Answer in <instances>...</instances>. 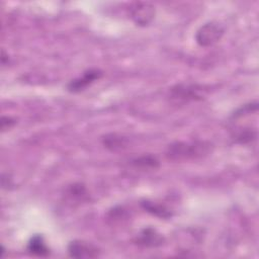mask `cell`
Returning <instances> with one entry per match:
<instances>
[{
    "mask_svg": "<svg viewBox=\"0 0 259 259\" xmlns=\"http://www.w3.org/2000/svg\"><path fill=\"white\" fill-rule=\"evenodd\" d=\"M103 76V72L99 69H89L83 73L82 76L71 80L67 85V90L71 93H78L85 90L95 81Z\"/></svg>",
    "mask_w": 259,
    "mask_h": 259,
    "instance_id": "7",
    "label": "cell"
},
{
    "mask_svg": "<svg viewBox=\"0 0 259 259\" xmlns=\"http://www.w3.org/2000/svg\"><path fill=\"white\" fill-rule=\"evenodd\" d=\"M66 197L70 202H83L88 199V192L86 187L81 183H73L69 185L65 192Z\"/></svg>",
    "mask_w": 259,
    "mask_h": 259,
    "instance_id": "10",
    "label": "cell"
},
{
    "mask_svg": "<svg viewBox=\"0 0 259 259\" xmlns=\"http://www.w3.org/2000/svg\"><path fill=\"white\" fill-rule=\"evenodd\" d=\"M258 109V103L255 102H250L248 104H244L241 107H239L232 115V118H239L246 116L248 114H251L253 112H256Z\"/></svg>",
    "mask_w": 259,
    "mask_h": 259,
    "instance_id": "14",
    "label": "cell"
},
{
    "mask_svg": "<svg viewBox=\"0 0 259 259\" xmlns=\"http://www.w3.org/2000/svg\"><path fill=\"white\" fill-rule=\"evenodd\" d=\"M211 144L205 141L175 142L168 146L166 157L176 162L196 160L207 156L211 152Z\"/></svg>",
    "mask_w": 259,
    "mask_h": 259,
    "instance_id": "1",
    "label": "cell"
},
{
    "mask_svg": "<svg viewBox=\"0 0 259 259\" xmlns=\"http://www.w3.org/2000/svg\"><path fill=\"white\" fill-rule=\"evenodd\" d=\"M225 33L224 26L217 21H208L202 24L195 33V41L202 48H208L221 40Z\"/></svg>",
    "mask_w": 259,
    "mask_h": 259,
    "instance_id": "2",
    "label": "cell"
},
{
    "mask_svg": "<svg viewBox=\"0 0 259 259\" xmlns=\"http://www.w3.org/2000/svg\"><path fill=\"white\" fill-rule=\"evenodd\" d=\"M6 60L7 61H9V58H8V55H6V53L2 50V56H1V64L4 66V65H6Z\"/></svg>",
    "mask_w": 259,
    "mask_h": 259,
    "instance_id": "16",
    "label": "cell"
},
{
    "mask_svg": "<svg viewBox=\"0 0 259 259\" xmlns=\"http://www.w3.org/2000/svg\"><path fill=\"white\" fill-rule=\"evenodd\" d=\"M16 124V119L11 116H2L1 117V132L4 133L12 128Z\"/></svg>",
    "mask_w": 259,
    "mask_h": 259,
    "instance_id": "15",
    "label": "cell"
},
{
    "mask_svg": "<svg viewBox=\"0 0 259 259\" xmlns=\"http://www.w3.org/2000/svg\"><path fill=\"white\" fill-rule=\"evenodd\" d=\"M0 256L1 257H3L4 256V253H5V248H4V246L3 245H1V247H0Z\"/></svg>",
    "mask_w": 259,
    "mask_h": 259,
    "instance_id": "17",
    "label": "cell"
},
{
    "mask_svg": "<svg viewBox=\"0 0 259 259\" xmlns=\"http://www.w3.org/2000/svg\"><path fill=\"white\" fill-rule=\"evenodd\" d=\"M67 251L70 257L79 259L96 258L100 255V249L97 246L83 240L71 241L67 247Z\"/></svg>",
    "mask_w": 259,
    "mask_h": 259,
    "instance_id": "5",
    "label": "cell"
},
{
    "mask_svg": "<svg viewBox=\"0 0 259 259\" xmlns=\"http://www.w3.org/2000/svg\"><path fill=\"white\" fill-rule=\"evenodd\" d=\"M131 19L139 26H148L156 15L155 6L149 2H133L127 8Z\"/></svg>",
    "mask_w": 259,
    "mask_h": 259,
    "instance_id": "3",
    "label": "cell"
},
{
    "mask_svg": "<svg viewBox=\"0 0 259 259\" xmlns=\"http://www.w3.org/2000/svg\"><path fill=\"white\" fill-rule=\"evenodd\" d=\"M134 243L144 248H158L164 245L165 238L152 227L144 228L134 239Z\"/></svg>",
    "mask_w": 259,
    "mask_h": 259,
    "instance_id": "6",
    "label": "cell"
},
{
    "mask_svg": "<svg viewBox=\"0 0 259 259\" xmlns=\"http://www.w3.org/2000/svg\"><path fill=\"white\" fill-rule=\"evenodd\" d=\"M27 251L38 257H47L50 254V249L47 246L44 237L41 235H33L27 243Z\"/></svg>",
    "mask_w": 259,
    "mask_h": 259,
    "instance_id": "9",
    "label": "cell"
},
{
    "mask_svg": "<svg viewBox=\"0 0 259 259\" xmlns=\"http://www.w3.org/2000/svg\"><path fill=\"white\" fill-rule=\"evenodd\" d=\"M257 138V131L256 130H252L250 127H243L241 130H238L234 133L233 135V139L236 143L238 144H249L251 142H253L254 140H256Z\"/></svg>",
    "mask_w": 259,
    "mask_h": 259,
    "instance_id": "13",
    "label": "cell"
},
{
    "mask_svg": "<svg viewBox=\"0 0 259 259\" xmlns=\"http://www.w3.org/2000/svg\"><path fill=\"white\" fill-rule=\"evenodd\" d=\"M102 143L110 151H118L126 148L128 141L125 137L118 136L116 134H109L103 137Z\"/></svg>",
    "mask_w": 259,
    "mask_h": 259,
    "instance_id": "11",
    "label": "cell"
},
{
    "mask_svg": "<svg viewBox=\"0 0 259 259\" xmlns=\"http://www.w3.org/2000/svg\"><path fill=\"white\" fill-rule=\"evenodd\" d=\"M207 92L208 89L204 85L198 84H179L170 90L171 97L179 101L201 100Z\"/></svg>",
    "mask_w": 259,
    "mask_h": 259,
    "instance_id": "4",
    "label": "cell"
},
{
    "mask_svg": "<svg viewBox=\"0 0 259 259\" xmlns=\"http://www.w3.org/2000/svg\"><path fill=\"white\" fill-rule=\"evenodd\" d=\"M132 165L142 169H156L159 167V160L153 155H143L132 160Z\"/></svg>",
    "mask_w": 259,
    "mask_h": 259,
    "instance_id": "12",
    "label": "cell"
},
{
    "mask_svg": "<svg viewBox=\"0 0 259 259\" xmlns=\"http://www.w3.org/2000/svg\"><path fill=\"white\" fill-rule=\"evenodd\" d=\"M141 206L145 211H147V212L151 213L152 215H155L159 219L168 220V219L173 217L172 210H170L165 205H163L161 203H157L155 201H151V200H148V199L143 200L141 202Z\"/></svg>",
    "mask_w": 259,
    "mask_h": 259,
    "instance_id": "8",
    "label": "cell"
}]
</instances>
